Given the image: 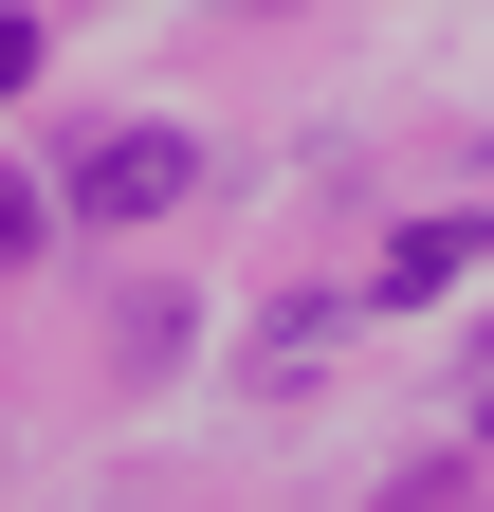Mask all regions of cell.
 <instances>
[{"mask_svg": "<svg viewBox=\"0 0 494 512\" xmlns=\"http://www.w3.org/2000/svg\"><path fill=\"white\" fill-rule=\"evenodd\" d=\"M183 183H202V147H183V128H110V147L74 165V220H165Z\"/></svg>", "mask_w": 494, "mask_h": 512, "instance_id": "obj_1", "label": "cell"}, {"mask_svg": "<svg viewBox=\"0 0 494 512\" xmlns=\"http://www.w3.org/2000/svg\"><path fill=\"white\" fill-rule=\"evenodd\" d=\"M476 256H494L476 220H403V238H385V293H458V275H476Z\"/></svg>", "mask_w": 494, "mask_h": 512, "instance_id": "obj_2", "label": "cell"}, {"mask_svg": "<svg viewBox=\"0 0 494 512\" xmlns=\"http://www.w3.org/2000/svg\"><path fill=\"white\" fill-rule=\"evenodd\" d=\"M19 256H55V202H37V183H0V275H19Z\"/></svg>", "mask_w": 494, "mask_h": 512, "instance_id": "obj_3", "label": "cell"}, {"mask_svg": "<svg viewBox=\"0 0 494 512\" xmlns=\"http://www.w3.org/2000/svg\"><path fill=\"white\" fill-rule=\"evenodd\" d=\"M19 92H37V19L0 0V110H19Z\"/></svg>", "mask_w": 494, "mask_h": 512, "instance_id": "obj_4", "label": "cell"}]
</instances>
